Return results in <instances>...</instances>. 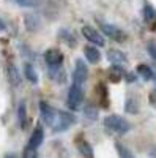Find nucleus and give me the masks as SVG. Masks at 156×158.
Returning <instances> with one entry per match:
<instances>
[{
	"label": "nucleus",
	"instance_id": "13",
	"mask_svg": "<svg viewBox=\"0 0 156 158\" xmlns=\"http://www.w3.org/2000/svg\"><path fill=\"white\" fill-rule=\"evenodd\" d=\"M77 149H79V152L82 153L84 158H93V149H92V146H90L87 141L81 139L79 142H77Z\"/></svg>",
	"mask_w": 156,
	"mask_h": 158
},
{
	"label": "nucleus",
	"instance_id": "3",
	"mask_svg": "<svg viewBox=\"0 0 156 158\" xmlns=\"http://www.w3.org/2000/svg\"><path fill=\"white\" fill-rule=\"evenodd\" d=\"M99 27L102 30V33L109 36L110 40H114V41L117 43H123L128 40V33L125 30H122L120 27H117V25L110 24V22H104V21H99Z\"/></svg>",
	"mask_w": 156,
	"mask_h": 158
},
{
	"label": "nucleus",
	"instance_id": "17",
	"mask_svg": "<svg viewBox=\"0 0 156 158\" xmlns=\"http://www.w3.org/2000/svg\"><path fill=\"white\" fill-rule=\"evenodd\" d=\"M18 120H19L21 128H25V125H27V109H25L24 103H21L18 108Z\"/></svg>",
	"mask_w": 156,
	"mask_h": 158
},
{
	"label": "nucleus",
	"instance_id": "18",
	"mask_svg": "<svg viewBox=\"0 0 156 158\" xmlns=\"http://www.w3.org/2000/svg\"><path fill=\"white\" fill-rule=\"evenodd\" d=\"M115 149H117V153H118L120 158H136L134 153L129 150L128 147H125L123 144H120V142H117V144H115Z\"/></svg>",
	"mask_w": 156,
	"mask_h": 158
},
{
	"label": "nucleus",
	"instance_id": "10",
	"mask_svg": "<svg viewBox=\"0 0 156 158\" xmlns=\"http://www.w3.org/2000/svg\"><path fill=\"white\" fill-rule=\"evenodd\" d=\"M107 60L112 65H117V67H123V65L128 63V57L123 54L122 51H118V49H110L107 52Z\"/></svg>",
	"mask_w": 156,
	"mask_h": 158
},
{
	"label": "nucleus",
	"instance_id": "25",
	"mask_svg": "<svg viewBox=\"0 0 156 158\" xmlns=\"http://www.w3.org/2000/svg\"><path fill=\"white\" fill-rule=\"evenodd\" d=\"M0 30H5V22L0 19Z\"/></svg>",
	"mask_w": 156,
	"mask_h": 158
},
{
	"label": "nucleus",
	"instance_id": "27",
	"mask_svg": "<svg viewBox=\"0 0 156 158\" xmlns=\"http://www.w3.org/2000/svg\"><path fill=\"white\" fill-rule=\"evenodd\" d=\"M154 95H156V87H154Z\"/></svg>",
	"mask_w": 156,
	"mask_h": 158
},
{
	"label": "nucleus",
	"instance_id": "2",
	"mask_svg": "<svg viewBox=\"0 0 156 158\" xmlns=\"http://www.w3.org/2000/svg\"><path fill=\"white\" fill-rule=\"evenodd\" d=\"M84 89L81 84H76L73 82V85L70 87L68 90V98H66V104H68V108L71 111H77V109H81L82 106V103H84Z\"/></svg>",
	"mask_w": 156,
	"mask_h": 158
},
{
	"label": "nucleus",
	"instance_id": "6",
	"mask_svg": "<svg viewBox=\"0 0 156 158\" xmlns=\"http://www.w3.org/2000/svg\"><path fill=\"white\" fill-rule=\"evenodd\" d=\"M40 112H41V118H43V122L49 127L54 125L55 122V118H57V112L58 109L55 108H52L50 104H47L46 101H40Z\"/></svg>",
	"mask_w": 156,
	"mask_h": 158
},
{
	"label": "nucleus",
	"instance_id": "7",
	"mask_svg": "<svg viewBox=\"0 0 156 158\" xmlns=\"http://www.w3.org/2000/svg\"><path fill=\"white\" fill-rule=\"evenodd\" d=\"M82 35L85 36V40H88L92 44L95 46H104L106 44V40H104V36L93 27H90V25H84L82 27Z\"/></svg>",
	"mask_w": 156,
	"mask_h": 158
},
{
	"label": "nucleus",
	"instance_id": "19",
	"mask_svg": "<svg viewBox=\"0 0 156 158\" xmlns=\"http://www.w3.org/2000/svg\"><path fill=\"white\" fill-rule=\"evenodd\" d=\"M125 111L129 114H137L139 112V103L136 98H128L126 104H125Z\"/></svg>",
	"mask_w": 156,
	"mask_h": 158
},
{
	"label": "nucleus",
	"instance_id": "24",
	"mask_svg": "<svg viewBox=\"0 0 156 158\" xmlns=\"http://www.w3.org/2000/svg\"><path fill=\"white\" fill-rule=\"evenodd\" d=\"M24 158H36V150H33V149H29V147H25Z\"/></svg>",
	"mask_w": 156,
	"mask_h": 158
},
{
	"label": "nucleus",
	"instance_id": "26",
	"mask_svg": "<svg viewBox=\"0 0 156 158\" xmlns=\"http://www.w3.org/2000/svg\"><path fill=\"white\" fill-rule=\"evenodd\" d=\"M5 158H16V156L13 155V153H6V155H5Z\"/></svg>",
	"mask_w": 156,
	"mask_h": 158
},
{
	"label": "nucleus",
	"instance_id": "21",
	"mask_svg": "<svg viewBox=\"0 0 156 158\" xmlns=\"http://www.w3.org/2000/svg\"><path fill=\"white\" fill-rule=\"evenodd\" d=\"M84 114H85V117H87V118H92V120H96V118H98V109H96L95 106H92V104L85 106Z\"/></svg>",
	"mask_w": 156,
	"mask_h": 158
},
{
	"label": "nucleus",
	"instance_id": "5",
	"mask_svg": "<svg viewBox=\"0 0 156 158\" xmlns=\"http://www.w3.org/2000/svg\"><path fill=\"white\" fill-rule=\"evenodd\" d=\"M44 62L52 70H58L62 67V63H63V52L60 49H55V48L47 49L44 52Z\"/></svg>",
	"mask_w": 156,
	"mask_h": 158
},
{
	"label": "nucleus",
	"instance_id": "1",
	"mask_svg": "<svg viewBox=\"0 0 156 158\" xmlns=\"http://www.w3.org/2000/svg\"><path fill=\"white\" fill-rule=\"evenodd\" d=\"M104 123V128L110 133H115V135H126L129 130H131V123H129L125 117L122 115H107L106 118L102 120Z\"/></svg>",
	"mask_w": 156,
	"mask_h": 158
},
{
	"label": "nucleus",
	"instance_id": "8",
	"mask_svg": "<svg viewBox=\"0 0 156 158\" xmlns=\"http://www.w3.org/2000/svg\"><path fill=\"white\" fill-rule=\"evenodd\" d=\"M74 82L76 84H81L84 85V82L87 81V77H88V67L85 65V62L82 59H77L76 63H74Z\"/></svg>",
	"mask_w": 156,
	"mask_h": 158
},
{
	"label": "nucleus",
	"instance_id": "20",
	"mask_svg": "<svg viewBox=\"0 0 156 158\" xmlns=\"http://www.w3.org/2000/svg\"><path fill=\"white\" fill-rule=\"evenodd\" d=\"M25 25H27L30 30H36L41 25V22H40V19H38L36 15H29L27 18H25Z\"/></svg>",
	"mask_w": 156,
	"mask_h": 158
},
{
	"label": "nucleus",
	"instance_id": "22",
	"mask_svg": "<svg viewBox=\"0 0 156 158\" xmlns=\"http://www.w3.org/2000/svg\"><path fill=\"white\" fill-rule=\"evenodd\" d=\"M8 71H10L11 82L14 84V85H19V84H21V79H19V73H18L16 67H10V68H8Z\"/></svg>",
	"mask_w": 156,
	"mask_h": 158
},
{
	"label": "nucleus",
	"instance_id": "14",
	"mask_svg": "<svg viewBox=\"0 0 156 158\" xmlns=\"http://www.w3.org/2000/svg\"><path fill=\"white\" fill-rule=\"evenodd\" d=\"M137 74H139L140 77H144L145 81H150V79H153V77H154L153 70L148 67V65H145V63L137 65Z\"/></svg>",
	"mask_w": 156,
	"mask_h": 158
},
{
	"label": "nucleus",
	"instance_id": "23",
	"mask_svg": "<svg viewBox=\"0 0 156 158\" xmlns=\"http://www.w3.org/2000/svg\"><path fill=\"white\" fill-rule=\"evenodd\" d=\"M147 51H148L150 57L156 62V40H151V41H148V44H147Z\"/></svg>",
	"mask_w": 156,
	"mask_h": 158
},
{
	"label": "nucleus",
	"instance_id": "16",
	"mask_svg": "<svg viewBox=\"0 0 156 158\" xmlns=\"http://www.w3.org/2000/svg\"><path fill=\"white\" fill-rule=\"evenodd\" d=\"M10 2L16 3L19 6H24V8H36L41 5L43 0H10Z\"/></svg>",
	"mask_w": 156,
	"mask_h": 158
},
{
	"label": "nucleus",
	"instance_id": "11",
	"mask_svg": "<svg viewBox=\"0 0 156 158\" xmlns=\"http://www.w3.org/2000/svg\"><path fill=\"white\" fill-rule=\"evenodd\" d=\"M84 54H85V59L90 62V63H98L101 60V52L93 46V44H90V46H85L84 49Z\"/></svg>",
	"mask_w": 156,
	"mask_h": 158
},
{
	"label": "nucleus",
	"instance_id": "9",
	"mask_svg": "<svg viewBox=\"0 0 156 158\" xmlns=\"http://www.w3.org/2000/svg\"><path fill=\"white\" fill-rule=\"evenodd\" d=\"M43 139H44V130H43V127L38 125V127L33 130V133L30 135V139H29V142H27V147L36 150V149L43 144Z\"/></svg>",
	"mask_w": 156,
	"mask_h": 158
},
{
	"label": "nucleus",
	"instance_id": "15",
	"mask_svg": "<svg viewBox=\"0 0 156 158\" xmlns=\"http://www.w3.org/2000/svg\"><path fill=\"white\" fill-rule=\"evenodd\" d=\"M24 73H25L27 81H30L32 84H36V82H38V74H36V70H35V67H33L32 63H25Z\"/></svg>",
	"mask_w": 156,
	"mask_h": 158
},
{
	"label": "nucleus",
	"instance_id": "4",
	"mask_svg": "<svg viewBox=\"0 0 156 158\" xmlns=\"http://www.w3.org/2000/svg\"><path fill=\"white\" fill-rule=\"evenodd\" d=\"M73 123H74V115L73 114L58 111L57 112V118H55L54 125H52V128H54L55 133H60V131H66Z\"/></svg>",
	"mask_w": 156,
	"mask_h": 158
},
{
	"label": "nucleus",
	"instance_id": "12",
	"mask_svg": "<svg viewBox=\"0 0 156 158\" xmlns=\"http://www.w3.org/2000/svg\"><path fill=\"white\" fill-rule=\"evenodd\" d=\"M142 13H144V21L147 24H150V25L156 24V10L151 5H145L144 10H142Z\"/></svg>",
	"mask_w": 156,
	"mask_h": 158
}]
</instances>
